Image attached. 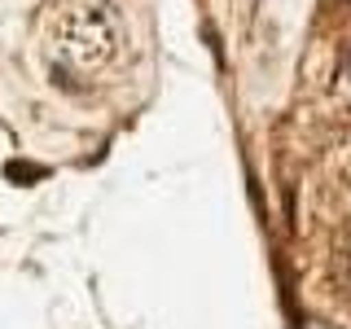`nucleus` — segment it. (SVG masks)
Instances as JSON below:
<instances>
[{
	"label": "nucleus",
	"instance_id": "f03ea898",
	"mask_svg": "<svg viewBox=\"0 0 351 329\" xmlns=\"http://www.w3.org/2000/svg\"><path fill=\"white\" fill-rule=\"evenodd\" d=\"M347 80H351V53H347Z\"/></svg>",
	"mask_w": 351,
	"mask_h": 329
},
{
	"label": "nucleus",
	"instance_id": "f257e3e1",
	"mask_svg": "<svg viewBox=\"0 0 351 329\" xmlns=\"http://www.w3.org/2000/svg\"><path fill=\"white\" fill-rule=\"evenodd\" d=\"M307 329H334V325H325V321H307Z\"/></svg>",
	"mask_w": 351,
	"mask_h": 329
}]
</instances>
